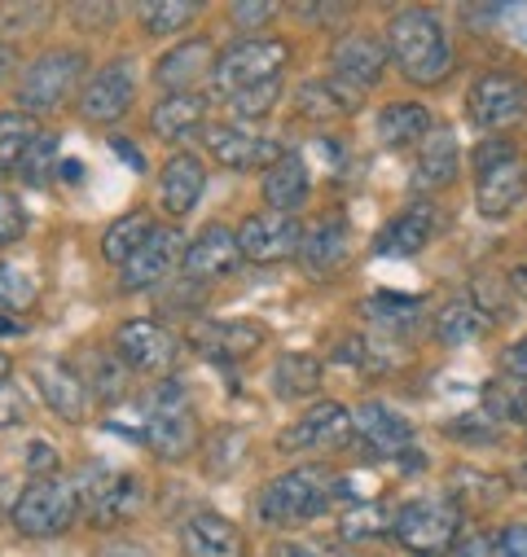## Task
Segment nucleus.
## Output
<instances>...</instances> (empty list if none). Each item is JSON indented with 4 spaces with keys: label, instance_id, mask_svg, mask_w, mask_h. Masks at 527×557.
I'll return each instance as SVG.
<instances>
[{
    "label": "nucleus",
    "instance_id": "52",
    "mask_svg": "<svg viewBox=\"0 0 527 557\" xmlns=\"http://www.w3.org/2000/svg\"><path fill=\"white\" fill-rule=\"evenodd\" d=\"M71 18L88 32V27H101V23H110L114 18V5H71Z\"/></svg>",
    "mask_w": 527,
    "mask_h": 557
},
{
    "label": "nucleus",
    "instance_id": "53",
    "mask_svg": "<svg viewBox=\"0 0 527 557\" xmlns=\"http://www.w3.org/2000/svg\"><path fill=\"white\" fill-rule=\"evenodd\" d=\"M27 466H32L40 479H49V474H58V453H53L49 444H32V453H27Z\"/></svg>",
    "mask_w": 527,
    "mask_h": 557
},
{
    "label": "nucleus",
    "instance_id": "44",
    "mask_svg": "<svg viewBox=\"0 0 527 557\" xmlns=\"http://www.w3.org/2000/svg\"><path fill=\"white\" fill-rule=\"evenodd\" d=\"M278 97H282V84L273 79V84H259V88L237 92L229 106H233V114H242V119H259V114H269V110L278 106Z\"/></svg>",
    "mask_w": 527,
    "mask_h": 557
},
{
    "label": "nucleus",
    "instance_id": "27",
    "mask_svg": "<svg viewBox=\"0 0 527 557\" xmlns=\"http://www.w3.org/2000/svg\"><path fill=\"white\" fill-rule=\"evenodd\" d=\"M308 189H312V181H308V163L299 154H286L264 176V202H269V211H282V215H295L308 202Z\"/></svg>",
    "mask_w": 527,
    "mask_h": 557
},
{
    "label": "nucleus",
    "instance_id": "12",
    "mask_svg": "<svg viewBox=\"0 0 527 557\" xmlns=\"http://www.w3.org/2000/svg\"><path fill=\"white\" fill-rule=\"evenodd\" d=\"M352 426H356V440L365 448V457L373 461H395L414 448V426H409V417H401L391 404L382 399H365L356 412H352Z\"/></svg>",
    "mask_w": 527,
    "mask_h": 557
},
{
    "label": "nucleus",
    "instance_id": "46",
    "mask_svg": "<svg viewBox=\"0 0 527 557\" xmlns=\"http://www.w3.org/2000/svg\"><path fill=\"white\" fill-rule=\"evenodd\" d=\"M242 444H246V435H242V431H220V435L211 440V448H216V453L207 457V470H211V474H224V461H220L224 453H229V461L237 466V461H242Z\"/></svg>",
    "mask_w": 527,
    "mask_h": 557
},
{
    "label": "nucleus",
    "instance_id": "48",
    "mask_svg": "<svg viewBox=\"0 0 527 557\" xmlns=\"http://www.w3.org/2000/svg\"><path fill=\"white\" fill-rule=\"evenodd\" d=\"M278 14V5H269V0H242V5H233V23L237 27H264Z\"/></svg>",
    "mask_w": 527,
    "mask_h": 557
},
{
    "label": "nucleus",
    "instance_id": "7",
    "mask_svg": "<svg viewBox=\"0 0 527 557\" xmlns=\"http://www.w3.org/2000/svg\"><path fill=\"white\" fill-rule=\"evenodd\" d=\"M75 496H79V513L93 527H114V522L132 518L137 505H142L137 479L106 466V461H93V466H84L75 474Z\"/></svg>",
    "mask_w": 527,
    "mask_h": 557
},
{
    "label": "nucleus",
    "instance_id": "41",
    "mask_svg": "<svg viewBox=\"0 0 527 557\" xmlns=\"http://www.w3.org/2000/svg\"><path fill=\"white\" fill-rule=\"evenodd\" d=\"M53 163H58V132H40L32 141V150L23 154V163H19V176L40 189V185H49Z\"/></svg>",
    "mask_w": 527,
    "mask_h": 557
},
{
    "label": "nucleus",
    "instance_id": "26",
    "mask_svg": "<svg viewBox=\"0 0 527 557\" xmlns=\"http://www.w3.org/2000/svg\"><path fill=\"white\" fill-rule=\"evenodd\" d=\"M431 132H436V119H431V110L418 106V101H391V106H382V114H378V141H382L387 150L422 146Z\"/></svg>",
    "mask_w": 527,
    "mask_h": 557
},
{
    "label": "nucleus",
    "instance_id": "60",
    "mask_svg": "<svg viewBox=\"0 0 527 557\" xmlns=\"http://www.w3.org/2000/svg\"><path fill=\"white\" fill-rule=\"evenodd\" d=\"M0 334H23V325L19 321H0Z\"/></svg>",
    "mask_w": 527,
    "mask_h": 557
},
{
    "label": "nucleus",
    "instance_id": "1",
    "mask_svg": "<svg viewBox=\"0 0 527 557\" xmlns=\"http://www.w3.org/2000/svg\"><path fill=\"white\" fill-rule=\"evenodd\" d=\"M387 58L409 84L436 88L453 75V45L431 10H395L387 23Z\"/></svg>",
    "mask_w": 527,
    "mask_h": 557
},
{
    "label": "nucleus",
    "instance_id": "16",
    "mask_svg": "<svg viewBox=\"0 0 527 557\" xmlns=\"http://www.w3.org/2000/svg\"><path fill=\"white\" fill-rule=\"evenodd\" d=\"M176 263H185V242H181V233H176V228H155L150 242L123 263L119 286H123V290H150V286L163 282V276H168Z\"/></svg>",
    "mask_w": 527,
    "mask_h": 557
},
{
    "label": "nucleus",
    "instance_id": "14",
    "mask_svg": "<svg viewBox=\"0 0 527 557\" xmlns=\"http://www.w3.org/2000/svg\"><path fill=\"white\" fill-rule=\"evenodd\" d=\"M114 351L119 360H127L132 369H142V373H155V377H168L172 364H176V338L172 330H163L159 321H127L114 338Z\"/></svg>",
    "mask_w": 527,
    "mask_h": 557
},
{
    "label": "nucleus",
    "instance_id": "55",
    "mask_svg": "<svg viewBox=\"0 0 527 557\" xmlns=\"http://www.w3.org/2000/svg\"><path fill=\"white\" fill-rule=\"evenodd\" d=\"M299 14L308 23H339L347 14V5H299Z\"/></svg>",
    "mask_w": 527,
    "mask_h": 557
},
{
    "label": "nucleus",
    "instance_id": "50",
    "mask_svg": "<svg viewBox=\"0 0 527 557\" xmlns=\"http://www.w3.org/2000/svg\"><path fill=\"white\" fill-rule=\"evenodd\" d=\"M501 373L527 386V334H523L514 347H505V351H501Z\"/></svg>",
    "mask_w": 527,
    "mask_h": 557
},
{
    "label": "nucleus",
    "instance_id": "34",
    "mask_svg": "<svg viewBox=\"0 0 527 557\" xmlns=\"http://www.w3.org/2000/svg\"><path fill=\"white\" fill-rule=\"evenodd\" d=\"M203 114H207V97H198V92H172V97H163L155 106L150 123H155V132L163 136V141H176V136H185V132H194L203 123Z\"/></svg>",
    "mask_w": 527,
    "mask_h": 557
},
{
    "label": "nucleus",
    "instance_id": "3",
    "mask_svg": "<svg viewBox=\"0 0 527 557\" xmlns=\"http://www.w3.org/2000/svg\"><path fill=\"white\" fill-rule=\"evenodd\" d=\"M527 202V159L510 136H488L475 150V207L488 220H505Z\"/></svg>",
    "mask_w": 527,
    "mask_h": 557
},
{
    "label": "nucleus",
    "instance_id": "11",
    "mask_svg": "<svg viewBox=\"0 0 527 557\" xmlns=\"http://www.w3.org/2000/svg\"><path fill=\"white\" fill-rule=\"evenodd\" d=\"M304 224L295 215H282V211H255L237 224V246H242V259H255V263H282V259H295L299 246H304Z\"/></svg>",
    "mask_w": 527,
    "mask_h": 557
},
{
    "label": "nucleus",
    "instance_id": "59",
    "mask_svg": "<svg viewBox=\"0 0 527 557\" xmlns=\"http://www.w3.org/2000/svg\"><path fill=\"white\" fill-rule=\"evenodd\" d=\"M62 176H66V181H79V163H75V159H66V163H62Z\"/></svg>",
    "mask_w": 527,
    "mask_h": 557
},
{
    "label": "nucleus",
    "instance_id": "56",
    "mask_svg": "<svg viewBox=\"0 0 527 557\" xmlns=\"http://www.w3.org/2000/svg\"><path fill=\"white\" fill-rule=\"evenodd\" d=\"M269 557H321V553H317L312 544H291V540H286V544H278Z\"/></svg>",
    "mask_w": 527,
    "mask_h": 557
},
{
    "label": "nucleus",
    "instance_id": "15",
    "mask_svg": "<svg viewBox=\"0 0 527 557\" xmlns=\"http://www.w3.org/2000/svg\"><path fill=\"white\" fill-rule=\"evenodd\" d=\"M352 259V228L343 215H321L299 246V263L312 282H330V276L343 272V263Z\"/></svg>",
    "mask_w": 527,
    "mask_h": 557
},
{
    "label": "nucleus",
    "instance_id": "30",
    "mask_svg": "<svg viewBox=\"0 0 527 557\" xmlns=\"http://www.w3.org/2000/svg\"><path fill=\"white\" fill-rule=\"evenodd\" d=\"M36 382L49 399V408L66 422H79L84 408H88V386L79 373H71L66 364H36Z\"/></svg>",
    "mask_w": 527,
    "mask_h": 557
},
{
    "label": "nucleus",
    "instance_id": "21",
    "mask_svg": "<svg viewBox=\"0 0 527 557\" xmlns=\"http://www.w3.org/2000/svg\"><path fill=\"white\" fill-rule=\"evenodd\" d=\"M181 553L185 557H246V540L229 518L198 509L181 527Z\"/></svg>",
    "mask_w": 527,
    "mask_h": 557
},
{
    "label": "nucleus",
    "instance_id": "9",
    "mask_svg": "<svg viewBox=\"0 0 527 557\" xmlns=\"http://www.w3.org/2000/svg\"><path fill=\"white\" fill-rule=\"evenodd\" d=\"M466 119L488 136H501V127L523 123L527 119V75H518V71L479 75L466 92Z\"/></svg>",
    "mask_w": 527,
    "mask_h": 557
},
{
    "label": "nucleus",
    "instance_id": "37",
    "mask_svg": "<svg viewBox=\"0 0 527 557\" xmlns=\"http://www.w3.org/2000/svg\"><path fill=\"white\" fill-rule=\"evenodd\" d=\"M36 136H40V127L32 123V114H19V110L0 114V176L19 172V163L32 150Z\"/></svg>",
    "mask_w": 527,
    "mask_h": 557
},
{
    "label": "nucleus",
    "instance_id": "22",
    "mask_svg": "<svg viewBox=\"0 0 527 557\" xmlns=\"http://www.w3.org/2000/svg\"><path fill=\"white\" fill-rule=\"evenodd\" d=\"M457 172H462L457 132H453L449 123H440V127L427 136V141H422V150H418L414 189H418V194H440V189H449V185L457 181Z\"/></svg>",
    "mask_w": 527,
    "mask_h": 557
},
{
    "label": "nucleus",
    "instance_id": "42",
    "mask_svg": "<svg viewBox=\"0 0 527 557\" xmlns=\"http://www.w3.org/2000/svg\"><path fill=\"white\" fill-rule=\"evenodd\" d=\"M391 527V518H387V509L382 505H356V509H347L343 518H339V535L343 540H373V535H382Z\"/></svg>",
    "mask_w": 527,
    "mask_h": 557
},
{
    "label": "nucleus",
    "instance_id": "25",
    "mask_svg": "<svg viewBox=\"0 0 527 557\" xmlns=\"http://www.w3.org/2000/svg\"><path fill=\"white\" fill-rule=\"evenodd\" d=\"M259 343H264V330L255 325V321H216V325H198L194 330V347L203 351V356H211V360H220V364H237V360H246L250 351H259Z\"/></svg>",
    "mask_w": 527,
    "mask_h": 557
},
{
    "label": "nucleus",
    "instance_id": "13",
    "mask_svg": "<svg viewBox=\"0 0 527 557\" xmlns=\"http://www.w3.org/2000/svg\"><path fill=\"white\" fill-rule=\"evenodd\" d=\"M84 71V53L75 49H58V53H45L40 62H32V71L23 75V88H19V106L32 114V110H53L66 101V92L75 88Z\"/></svg>",
    "mask_w": 527,
    "mask_h": 557
},
{
    "label": "nucleus",
    "instance_id": "2",
    "mask_svg": "<svg viewBox=\"0 0 527 557\" xmlns=\"http://www.w3.org/2000/svg\"><path fill=\"white\" fill-rule=\"evenodd\" d=\"M339 496H347V483L326 474L321 466H299L273 479L259 496V522L264 527H299L321 518Z\"/></svg>",
    "mask_w": 527,
    "mask_h": 557
},
{
    "label": "nucleus",
    "instance_id": "49",
    "mask_svg": "<svg viewBox=\"0 0 527 557\" xmlns=\"http://www.w3.org/2000/svg\"><path fill=\"white\" fill-rule=\"evenodd\" d=\"M453 557H501V544H497V535H488V531H475V535L457 540Z\"/></svg>",
    "mask_w": 527,
    "mask_h": 557
},
{
    "label": "nucleus",
    "instance_id": "43",
    "mask_svg": "<svg viewBox=\"0 0 527 557\" xmlns=\"http://www.w3.org/2000/svg\"><path fill=\"white\" fill-rule=\"evenodd\" d=\"M88 386L101 395V399H119L127 377H123V360H110V356H93V373H88Z\"/></svg>",
    "mask_w": 527,
    "mask_h": 557
},
{
    "label": "nucleus",
    "instance_id": "31",
    "mask_svg": "<svg viewBox=\"0 0 527 557\" xmlns=\"http://www.w3.org/2000/svg\"><path fill=\"white\" fill-rule=\"evenodd\" d=\"M360 317L387 334H409L418 321H422V299L418 295H395V290H382V295H369L360 304Z\"/></svg>",
    "mask_w": 527,
    "mask_h": 557
},
{
    "label": "nucleus",
    "instance_id": "10",
    "mask_svg": "<svg viewBox=\"0 0 527 557\" xmlns=\"http://www.w3.org/2000/svg\"><path fill=\"white\" fill-rule=\"evenodd\" d=\"M356 440V426H352V412L339 404V399H321L312 404L295 426H286L278 435V453H343L347 444Z\"/></svg>",
    "mask_w": 527,
    "mask_h": 557
},
{
    "label": "nucleus",
    "instance_id": "35",
    "mask_svg": "<svg viewBox=\"0 0 527 557\" xmlns=\"http://www.w3.org/2000/svg\"><path fill=\"white\" fill-rule=\"evenodd\" d=\"M150 233H155L150 211H127L123 220H114V224L106 228V237H101V255H106L110 263L123 268L132 255H137V250L150 242Z\"/></svg>",
    "mask_w": 527,
    "mask_h": 557
},
{
    "label": "nucleus",
    "instance_id": "39",
    "mask_svg": "<svg viewBox=\"0 0 527 557\" xmlns=\"http://www.w3.org/2000/svg\"><path fill=\"white\" fill-rule=\"evenodd\" d=\"M137 14H142L146 32L168 36V32L189 27V23H194V14H198V5H189V0H146V5H137Z\"/></svg>",
    "mask_w": 527,
    "mask_h": 557
},
{
    "label": "nucleus",
    "instance_id": "36",
    "mask_svg": "<svg viewBox=\"0 0 527 557\" xmlns=\"http://www.w3.org/2000/svg\"><path fill=\"white\" fill-rule=\"evenodd\" d=\"M317 386H321V360H317V356L291 351V356L278 360V369H273V391H278L282 399H308V395H317Z\"/></svg>",
    "mask_w": 527,
    "mask_h": 557
},
{
    "label": "nucleus",
    "instance_id": "4",
    "mask_svg": "<svg viewBox=\"0 0 527 557\" xmlns=\"http://www.w3.org/2000/svg\"><path fill=\"white\" fill-rule=\"evenodd\" d=\"M391 535L414 557H453L462 540V509L449 496H414L391 513Z\"/></svg>",
    "mask_w": 527,
    "mask_h": 557
},
{
    "label": "nucleus",
    "instance_id": "8",
    "mask_svg": "<svg viewBox=\"0 0 527 557\" xmlns=\"http://www.w3.org/2000/svg\"><path fill=\"white\" fill-rule=\"evenodd\" d=\"M79 513V496H75V479H36L10 509L14 527L32 540H49V535H62Z\"/></svg>",
    "mask_w": 527,
    "mask_h": 557
},
{
    "label": "nucleus",
    "instance_id": "33",
    "mask_svg": "<svg viewBox=\"0 0 527 557\" xmlns=\"http://www.w3.org/2000/svg\"><path fill=\"white\" fill-rule=\"evenodd\" d=\"M295 106H299V114H308V119H317V123H330V119L356 114L360 97H356L352 88H343L339 79H312V84L299 88Z\"/></svg>",
    "mask_w": 527,
    "mask_h": 557
},
{
    "label": "nucleus",
    "instance_id": "58",
    "mask_svg": "<svg viewBox=\"0 0 527 557\" xmlns=\"http://www.w3.org/2000/svg\"><path fill=\"white\" fill-rule=\"evenodd\" d=\"M14 71V49L10 45H0V79H5Z\"/></svg>",
    "mask_w": 527,
    "mask_h": 557
},
{
    "label": "nucleus",
    "instance_id": "38",
    "mask_svg": "<svg viewBox=\"0 0 527 557\" xmlns=\"http://www.w3.org/2000/svg\"><path fill=\"white\" fill-rule=\"evenodd\" d=\"M339 360H347V364H356L360 373H387V369H395L401 364V351H391L382 338H347L343 347H339Z\"/></svg>",
    "mask_w": 527,
    "mask_h": 557
},
{
    "label": "nucleus",
    "instance_id": "57",
    "mask_svg": "<svg viewBox=\"0 0 527 557\" xmlns=\"http://www.w3.org/2000/svg\"><path fill=\"white\" fill-rule=\"evenodd\" d=\"M106 557H146L137 544H114V548H106Z\"/></svg>",
    "mask_w": 527,
    "mask_h": 557
},
{
    "label": "nucleus",
    "instance_id": "28",
    "mask_svg": "<svg viewBox=\"0 0 527 557\" xmlns=\"http://www.w3.org/2000/svg\"><path fill=\"white\" fill-rule=\"evenodd\" d=\"M492 330H497V321H492L475 299H453V304H444L440 317H436V338H440L444 347H470V343L488 338Z\"/></svg>",
    "mask_w": 527,
    "mask_h": 557
},
{
    "label": "nucleus",
    "instance_id": "54",
    "mask_svg": "<svg viewBox=\"0 0 527 557\" xmlns=\"http://www.w3.org/2000/svg\"><path fill=\"white\" fill-rule=\"evenodd\" d=\"M110 150H114L132 172H146V159L137 154V146H132V141H123V136H110Z\"/></svg>",
    "mask_w": 527,
    "mask_h": 557
},
{
    "label": "nucleus",
    "instance_id": "51",
    "mask_svg": "<svg viewBox=\"0 0 527 557\" xmlns=\"http://www.w3.org/2000/svg\"><path fill=\"white\" fill-rule=\"evenodd\" d=\"M497 544H501V557H527V522L505 527V531L497 535Z\"/></svg>",
    "mask_w": 527,
    "mask_h": 557
},
{
    "label": "nucleus",
    "instance_id": "47",
    "mask_svg": "<svg viewBox=\"0 0 527 557\" xmlns=\"http://www.w3.org/2000/svg\"><path fill=\"white\" fill-rule=\"evenodd\" d=\"M27 417V399L14 382H0V426H19Z\"/></svg>",
    "mask_w": 527,
    "mask_h": 557
},
{
    "label": "nucleus",
    "instance_id": "23",
    "mask_svg": "<svg viewBox=\"0 0 527 557\" xmlns=\"http://www.w3.org/2000/svg\"><path fill=\"white\" fill-rule=\"evenodd\" d=\"M216 75V49L211 40H185L176 45L159 66H155V84H163L168 92H198V84Z\"/></svg>",
    "mask_w": 527,
    "mask_h": 557
},
{
    "label": "nucleus",
    "instance_id": "29",
    "mask_svg": "<svg viewBox=\"0 0 527 557\" xmlns=\"http://www.w3.org/2000/svg\"><path fill=\"white\" fill-rule=\"evenodd\" d=\"M203 185H207V172L194 154H176L168 168H163V181H159V194H163V207L172 215H189L203 198Z\"/></svg>",
    "mask_w": 527,
    "mask_h": 557
},
{
    "label": "nucleus",
    "instance_id": "6",
    "mask_svg": "<svg viewBox=\"0 0 527 557\" xmlns=\"http://www.w3.org/2000/svg\"><path fill=\"white\" fill-rule=\"evenodd\" d=\"M291 62V45L278 36H264V40H237L216 58V92H224L229 101L246 88L259 84H273L282 75V66Z\"/></svg>",
    "mask_w": 527,
    "mask_h": 557
},
{
    "label": "nucleus",
    "instance_id": "17",
    "mask_svg": "<svg viewBox=\"0 0 527 557\" xmlns=\"http://www.w3.org/2000/svg\"><path fill=\"white\" fill-rule=\"evenodd\" d=\"M387 62H391V58H387V45H382L378 36H365V32L343 36V40L334 45V53H330L334 79H339L343 88H352V92L373 88V84L382 79Z\"/></svg>",
    "mask_w": 527,
    "mask_h": 557
},
{
    "label": "nucleus",
    "instance_id": "32",
    "mask_svg": "<svg viewBox=\"0 0 527 557\" xmlns=\"http://www.w3.org/2000/svg\"><path fill=\"white\" fill-rule=\"evenodd\" d=\"M479 412L497 426H527V386L514 377H492L479 391Z\"/></svg>",
    "mask_w": 527,
    "mask_h": 557
},
{
    "label": "nucleus",
    "instance_id": "18",
    "mask_svg": "<svg viewBox=\"0 0 527 557\" xmlns=\"http://www.w3.org/2000/svg\"><path fill=\"white\" fill-rule=\"evenodd\" d=\"M242 263V246L237 233L224 224H207L189 246H185V282H216V276L237 272Z\"/></svg>",
    "mask_w": 527,
    "mask_h": 557
},
{
    "label": "nucleus",
    "instance_id": "40",
    "mask_svg": "<svg viewBox=\"0 0 527 557\" xmlns=\"http://www.w3.org/2000/svg\"><path fill=\"white\" fill-rule=\"evenodd\" d=\"M36 282H32V272L14 268V263H0V312H27L36 304Z\"/></svg>",
    "mask_w": 527,
    "mask_h": 557
},
{
    "label": "nucleus",
    "instance_id": "5",
    "mask_svg": "<svg viewBox=\"0 0 527 557\" xmlns=\"http://www.w3.org/2000/svg\"><path fill=\"white\" fill-rule=\"evenodd\" d=\"M142 417H146V444L155 457L163 461H185L194 448H198V422L189 412V395L181 382L172 377H159V386L146 395L142 404Z\"/></svg>",
    "mask_w": 527,
    "mask_h": 557
},
{
    "label": "nucleus",
    "instance_id": "24",
    "mask_svg": "<svg viewBox=\"0 0 527 557\" xmlns=\"http://www.w3.org/2000/svg\"><path fill=\"white\" fill-rule=\"evenodd\" d=\"M207 146L211 154L233 168V172H255V168H273L282 163V146L278 141H264V136H246V132H233V127H211L207 132Z\"/></svg>",
    "mask_w": 527,
    "mask_h": 557
},
{
    "label": "nucleus",
    "instance_id": "61",
    "mask_svg": "<svg viewBox=\"0 0 527 557\" xmlns=\"http://www.w3.org/2000/svg\"><path fill=\"white\" fill-rule=\"evenodd\" d=\"M5 373H10V356L0 351V382H5Z\"/></svg>",
    "mask_w": 527,
    "mask_h": 557
},
{
    "label": "nucleus",
    "instance_id": "45",
    "mask_svg": "<svg viewBox=\"0 0 527 557\" xmlns=\"http://www.w3.org/2000/svg\"><path fill=\"white\" fill-rule=\"evenodd\" d=\"M23 233H27V211H23V202H19L14 194L0 189V246L19 242Z\"/></svg>",
    "mask_w": 527,
    "mask_h": 557
},
{
    "label": "nucleus",
    "instance_id": "20",
    "mask_svg": "<svg viewBox=\"0 0 527 557\" xmlns=\"http://www.w3.org/2000/svg\"><path fill=\"white\" fill-rule=\"evenodd\" d=\"M132 66L119 58V62H106L93 79H88V88H84V97H79V114L88 119V123H114L127 106H132Z\"/></svg>",
    "mask_w": 527,
    "mask_h": 557
},
{
    "label": "nucleus",
    "instance_id": "19",
    "mask_svg": "<svg viewBox=\"0 0 527 557\" xmlns=\"http://www.w3.org/2000/svg\"><path fill=\"white\" fill-rule=\"evenodd\" d=\"M440 228V207L431 198H414L405 211H395L382 228H378V242L373 250L378 255H418Z\"/></svg>",
    "mask_w": 527,
    "mask_h": 557
}]
</instances>
